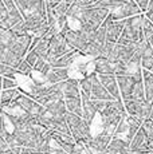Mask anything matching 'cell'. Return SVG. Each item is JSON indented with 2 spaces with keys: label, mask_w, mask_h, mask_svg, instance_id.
Returning a JSON list of instances; mask_svg holds the SVG:
<instances>
[{
  "label": "cell",
  "mask_w": 153,
  "mask_h": 154,
  "mask_svg": "<svg viewBox=\"0 0 153 154\" xmlns=\"http://www.w3.org/2000/svg\"><path fill=\"white\" fill-rule=\"evenodd\" d=\"M108 102H110V100H94V99H93L94 107H95V110H97V112H98V114H101V112L105 110V107H106Z\"/></svg>",
  "instance_id": "d6a6232c"
},
{
  "label": "cell",
  "mask_w": 153,
  "mask_h": 154,
  "mask_svg": "<svg viewBox=\"0 0 153 154\" xmlns=\"http://www.w3.org/2000/svg\"><path fill=\"white\" fill-rule=\"evenodd\" d=\"M142 129L146 133V135H148L151 140H153V119H151V118H148V119L144 121L142 123Z\"/></svg>",
  "instance_id": "4dcf8cb0"
},
{
  "label": "cell",
  "mask_w": 153,
  "mask_h": 154,
  "mask_svg": "<svg viewBox=\"0 0 153 154\" xmlns=\"http://www.w3.org/2000/svg\"><path fill=\"white\" fill-rule=\"evenodd\" d=\"M117 81H118V87H120V93H121L122 102L130 100L134 85H136V78L133 75H122V76H117Z\"/></svg>",
  "instance_id": "30bf717a"
},
{
  "label": "cell",
  "mask_w": 153,
  "mask_h": 154,
  "mask_svg": "<svg viewBox=\"0 0 153 154\" xmlns=\"http://www.w3.org/2000/svg\"><path fill=\"white\" fill-rule=\"evenodd\" d=\"M151 46H152V47H153V44H151Z\"/></svg>",
  "instance_id": "7bdbcfd3"
},
{
  "label": "cell",
  "mask_w": 153,
  "mask_h": 154,
  "mask_svg": "<svg viewBox=\"0 0 153 154\" xmlns=\"http://www.w3.org/2000/svg\"><path fill=\"white\" fill-rule=\"evenodd\" d=\"M31 154H50V153H47V152H35V150H30Z\"/></svg>",
  "instance_id": "ab89813d"
},
{
  "label": "cell",
  "mask_w": 153,
  "mask_h": 154,
  "mask_svg": "<svg viewBox=\"0 0 153 154\" xmlns=\"http://www.w3.org/2000/svg\"><path fill=\"white\" fill-rule=\"evenodd\" d=\"M142 32L144 39L149 44H153V23L144 15V24H142Z\"/></svg>",
  "instance_id": "cb8c5ba5"
},
{
  "label": "cell",
  "mask_w": 153,
  "mask_h": 154,
  "mask_svg": "<svg viewBox=\"0 0 153 154\" xmlns=\"http://www.w3.org/2000/svg\"><path fill=\"white\" fill-rule=\"evenodd\" d=\"M98 79L114 99L122 100L121 93H120V87H118V81H117L116 75H98Z\"/></svg>",
  "instance_id": "7c38bea8"
},
{
  "label": "cell",
  "mask_w": 153,
  "mask_h": 154,
  "mask_svg": "<svg viewBox=\"0 0 153 154\" xmlns=\"http://www.w3.org/2000/svg\"><path fill=\"white\" fill-rule=\"evenodd\" d=\"M66 119H67V123H69L71 135L74 137V140L76 142H83V143H86V142L93 137L92 125L87 123L82 117L71 114V112H67Z\"/></svg>",
  "instance_id": "277c9868"
},
{
  "label": "cell",
  "mask_w": 153,
  "mask_h": 154,
  "mask_svg": "<svg viewBox=\"0 0 153 154\" xmlns=\"http://www.w3.org/2000/svg\"><path fill=\"white\" fill-rule=\"evenodd\" d=\"M95 72L98 75H114V62L106 58L95 59Z\"/></svg>",
  "instance_id": "d6986e66"
},
{
  "label": "cell",
  "mask_w": 153,
  "mask_h": 154,
  "mask_svg": "<svg viewBox=\"0 0 153 154\" xmlns=\"http://www.w3.org/2000/svg\"><path fill=\"white\" fill-rule=\"evenodd\" d=\"M0 28L3 29H10V15L5 8V5L2 3V8H0Z\"/></svg>",
  "instance_id": "83f0119b"
},
{
  "label": "cell",
  "mask_w": 153,
  "mask_h": 154,
  "mask_svg": "<svg viewBox=\"0 0 153 154\" xmlns=\"http://www.w3.org/2000/svg\"><path fill=\"white\" fill-rule=\"evenodd\" d=\"M81 81L78 79H69L64 82L63 87V95L66 98H75V97H81Z\"/></svg>",
  "instance_id": "ac0fdd59"
},
{
  "label": "cell",
  "mask_w": 153,
  "mask_h": 154,
  "mask_svg": "<svg viewBox=\"0 0 153 154\" xmlns=\"http://www.w3.org/2000/svg\"><path fill=\"white\" fill-rule=\"evenodd\" d=\"M86 2H90V0H86Z\"/></svg>",
  "instance_id": "b9f144b4"
},
{
  "label": "cell",
  "mask_w": 153,
  "mask_h": 154,
  "mask_svg": "<svg viewBox=\"0 0 153 154\" xmlns=\"http://www.w3.org/2000/svg\"><path fill=\"white\" fill-rule=\"evenodd\" d=\"M130 150H133L134 153H138V154L151 153V149H149V137L146 135V133L144 131L142 127H141L140 131L136 134V137L132 140Z\"/></svg>",
  "instance_id": "8fae6325"
},
{
  "label": "cell",
  "mask_w": 153,
  "mask_h": 154,
  "mask_svg": "<svg viewBox=\"0 0 153 154\" xmlns=\"http://www.w3.org/2000/svg\"><path fill=\"white\" fill-rule=\"evenodd\" d=\"M142 76H144V87H145L146 100L153 103V72L149 70L142 69Z\"/></svg>",
  "instance_id": "44dd1931"
},
{
  "label": "cell",
  "mask_w": 153,
  "mask_h": 154,
  "mask_svg": "<svg viewBox=\"0 0 153 154\" xmlns=\"http://www.w3.org/2000/svg\"><path fill=\"white\" fill-rule=\"evenodd\" d=\"M126 24V19L125 20H120V22H113L106 27V40L110 43H117L121 36L123 28Z\"/></svg>",
  "instance_id": "2e32d148"
},
{
  "label": "cell",
  "mask_w": 153,
  "mask_h": 154,
  "mask_svg": "<svg viewBox=\"0 0 153 154\" xmlns=\"http://www.w3.org/2000/svg\"><path fill=\"white\" fill-rule=\"evenodd\" d=\"M93 87H92V99L94 100H114L109 91L102 86L98 79V74H93Z\"/></svg>",
  "instance_id": "5bb4252c"
},
{
  "label": "cell",
  "mask_w": 153,
  "mask_h": 154,
  "mask_svg": "<svg viewBox=\"0 0 153 154\" xmlns=\"http://www.w3.org/2000/svg\"><path fill=\"white\" fill-rule=\"evenodd\" d=\"M23 15L34 38H43L50 32V24L47 22L46 0H14Z\"/></svg>",
  "instance_id": "7a4b0ae2"
},
{
  "label": "cell",
  "mask_w": 153,
  "mask_h": 154,
  "mask_svg": "<svg viewBox=\"0 0 153 154\" xmlns=\"http://www.w3.org/2000/svg\"><path fill=\"white\" fill-rule=\"evenodd\" d=\"M142 24L144 15H137V16L126 19L125 28H123L117 43L125 44V46H137V44H140L144 40Z\"/></svg>",
  "instance_id": "3957f363"
},
{
  "label": "cell",
  "mask_w": 153,
  "mask_h": 154,
  "mask_svg": "<svg viewBox=\"0 0 153 154\" xmlns=\"http://www.w3.org/2000/svg\"><path fill=\"white\" fill-rule=\"evenodd\" d=\"M73 51H75V50L69 44L66 38L62 34H57L50 40V51H48V58H47V60H48L50 63H52V62H55L57 59L70 54V52H73Z\"/></svg>",
  "instance_id": "8992f818"
},
{
  "label": "cell",
  "mask_w": 153,
  "mask_h": 154,
  "mask_svg": "<svg viewBox=\"0 0 153 154\" xmlns=\"http://www.w3.org/2000/svg\"><path fill=\"white\" fill-rule=\"evenodd\" d=\"M16 70H17V74L22 76H31V74L34 72V67H32L26 59H23V60L17 64Z\"/></svg>",
  "instance_id": "4316f807"
},
{
  "label": "cell",
  "mask_w": 153,
  "mask_h": 154,
  "mask_svg": "<svg viewBox=\"0 0 153 154\" xmlns=\"http://www.w3.org/2000/svg\"><path fill=\"white\" fill-rule=\"evenodd\" d=\"M132 99H136V100L146 99V97H145V87H144V81H136V85H134V88H133V93H132Z\"/></svg>",
  "instance_id": "484cf974"
},
{
  "label": "cell",
  "mask_w": 153,
  "mask_h": 154,
  "mask_svg": "<svg viewBox=\"0 0 153 154\" xmlns=\"http://www.w3.org/2000/svg\"><path fill=\"white\" fill-rule=\"evenodd\" d=\"M51 70H52V64L50 63L47 59H43V58H40L39 62H38V63L34 66V71H35V72L42 74L43 76H46Z\"/></svg>",
  "instance_id": "d4e9b609"
},
{
  "label": "cell",
  "mask_w": 153,
  "mask_h": 154,
  "mask_svg": "<svg viewBox=\"0 0 153 154\" xmlns=\"http://www.w3.org/2000/svg\"><path fill=\"white\" fill-rule=\"evenodd\" d=\"M50 154H67L64 150H62L59 147V145L54 140L51 142V150H50Z\"/></svg>",
  "instance_id": "836d02e7"
},
{
  "label": "cell",
  "mask_w": 153,
  "mask_h": 154,
  "mask_svg": "<svg viewBox=\"0 0 153 154\" xmlns=\"http://www.w3.org/2000/svg\"><path fill=\"white\" fill-rule=\"evenodd\" d=\"M34 36H16L10 29H0V63L16 69L30 52Z\"/></svg>",
  "instance_id": "6da1fadb"
},
{
  "label": "cell",
  "mask_w": 153,
  "mask_h": 154,
  "mask_svg": "<svg viewBox=\"0 0 153 154\" xmlns=\"http://www.w3.org/2000/svg\"><path fill=\"white\" fill-rule=\"evenodd\" d=\"M146 12H153V0H151V3H149V5H148V11ZM145 12V14H146Z\"/></svg>",
  "instance_id": "74e56055"
},
{
  "label": "cell",
  "mask_w": 153,
  "mask_h": 154,
  "mask_svg": "<svg viewBox=\"0 0 153 154\" xmlns=\"http://www.w3.org/2000/svg\"><path fill=\"white\" fill-rule=\"evenodd\" d=\"M26 60H27L28 62V63H30L31 64V66L32 67H34L35 66V64H36L38 63V62H39V59H40V56L39 55H38L36 54V52H35V51H30V52H28V54L27 55H26Z\"/></svg>",
  "instance_id": "1f68e13d"
},
{
  "label": "cell",
  "mask_w": 153,
  "mask_h": 154,
  "mask_svg": "<svg viewBox=\"0 0 153 154\" xmlns=\"http://www.w3.org/2000/svg\"><path fill=\"white\" fill-rule=\"evenodd\" d=\"M2 3L5 5V8H7V11H8V15H10V26H11V28H12L15 24H17V23H20L22 20H24L23 19L22 12H20V10L17 8V5L15 4L14 0H2Z\"/></svg>",
  "instance_id": "e0dca14e"
},
{
  "label": "cell",
  "mask_w": 153,
  "mask_h": 154,
  "mask_svg": "<svg viewBox=\"0 0 153 154\" xmlns=\"http://www.w3.org/2000/svg\"><path fill=\"white\" fill-rule=\"evenodd\" d=\"M138 48V44L137 46H125V44H120L116 43L113 50V54L109 59L111 62H122V63H129L132 59L134 58Z\"/></svg>",
  "instance_id": "ba28073f"
},
{
  "label": "cell",
  "mask_w": 153,
  "mask_h": 154,
  "mask_svg": "<svg viewBox=\"0 0 153 154\" xmlns=\"http://www.w3.org/2000/svg\"><path fill=\"white\" fill-rule=\"evenodd\" d=\"M81 97H82V106H83V115H82V118H83L87 123L92 125L94 122V119L97 118V115H98V112H97L95 107H94L93 99L90 98V97H87L86 94H83L82 91H81Z\"/></svg>",
  "instance_id": "9a60e30c"
},
{
  "label": "cell",
  "mask_w": 153,
  "mask_h": 154,
  "mask_svg": "<svg viewBox=\"0 0 153 154\" xmlns=\"http://www.w3.org/2000/svg\"><path fill=\"white\" fill-rule=\"evenodd\" d=\"M0 74H2V76H7V78H12V79H16L17 76V70L14 69V67L11 66H7V64H2L0 63Z\"/></svg>",
  "instance_id": "f1b7e54d"
},
{
  "label": "cell",
  "mask_w": 153,
  "mask_h": 154,
  "mask_svg": "<svg viewBox=\"0 0 153 154\" xmlns=\"http://www.w3.org/2000/svg\"><path fill=\"white\" fill-rule=\"evenodd\" d=\"M145 16L148 17V19H149V20H151V22L153 23V12H146V14H145Z\"/></svg>",
  "instance_id": "f35d334b"
},
{
  "label": "cell",
  "mask_w": 153,
  "mask_h": 154,
  "mask_svg": "<svg viewBox=\"0 0 153 154\" xmlns=\"http://www.w3.org/2000/svg\"><path fill=\"white\" fill-rule=\"evenodd\" d=\"M76 2H78V0H62L61 3H58V4L54 7L58 19L67 17V14L70 12V10H71L73 5H74Z\"/></svg>",
  "instance_id": "7402d4cb"
},
{
  "label": "cell",
  "mask_w": 153,
  "mask_h": 154,
  "mask_svg": "<svg viewBox=\"0 0 153 154\" xmlns=\"http://www.w3.org/2000/svg\"><path fill=\"white\" fill-rule=\"evenodd\" d=\"M16 102L27 114H30L31 117H34V118H38L45 111V107H43L40 103H38L34 98L28 97L27 94H24V93H22V95L19 97V99H17Z\"/></svg>",
  "instance_id": "9c48e42d"
},
{
  "label": "cell",
  "mask_w": 153,
  "mask_h": 154,
  "mask_svg": "<svg viewBox=\"0 0 153 154\" xmlns=\"http://www.w3.org/2000/svg\"><path fill=\"white\" fill-rule=\"evenodd\" d=\"M126 109V112L129 115L134 118H138L141 121H145L148 118H151L152 114V109H153V103L148 102L146 99L142 100H136V99H130L123 102Z\"/></svg>",
  "instance_id": "52a82bcc"
},
{
  "label": "cell",
  "mask_w": 153,
  "mask_h": 154,
  "mask_svg": "<svg viewBox=\"0 0 153 154\" xmlns=\"http://www.w3.org/2000/svg\"><path fill=\"white\" fill-rule=\"evenodd\" d=\"M152 72H153V70H152Z\"/></svg>",
  "instance_id": "ee69618b"
},
{
  "label": "cell",
  "mask_w": 153,
  "mask_h": 154,
  "mask_svg": "<svg viewBox=\"0 0 153 154\" xmlns=\"http://www.w3.org/2000/svg\"><path fill=\"white\" fill-rule=\"evenodd\" d=\"M22 95V90L20 88H11V90H3L2 91V106L10 105L19 99Z\"/></svg>",
  "instance_id": "603a6c76"
},
{
  "label": "cell",
  "mask_w": 153,
  "mask_h": 154,
  "mask_svg": "<svg viewBox=\"0 0 153 154\" xmlns=\"http://www.w3.org/2000/svg\"><path fill=\"white\" fill-rule=\"evenodd\" d=\"M149 154H153V152H151V153H149Z\"/></svg>",
  "instance_id": "60d3db41"
},
{
  "label": "cell",
  "mask_w": 153,
  "mask_h": 154,
  "mask_svg": "<svg viewBox=\"0 0 153 154\" xmlns=\"http://www.w3.org/2000/svg\"><path fill=\"white\" fill-rule=\"evenodd\" d=\"M66 107L67 111L71 112V114L79 115L82 117L83 115V106H82V97H75V98H66Z\"/></svg>",
  "instance_id": "ffe728a7"
},
{
  "label": "cell",
  "mask_w": 153,
  "mask_h": 154,
  "mask_svg": "<svg viewBox=\"0 0 153 154\" xmlns=\"http://www.w3.org/2000/svg\"><path fill=\"white\" fill-rule=\"evenodd\" d=\"M61 34L66 38V40L69 42V44L73 48L76 50V51H82V50L93 40L95 32H89L83 28L71 29L69 27V24H67L66 27L62 29Z\"/></svg>",
  "instance_id": "5b68a950"
},
{
  "label": "cell",
  "mask_w": 153,
  "mask_h": 154,
  "mask_svg": "<svg viewBox=\"0 0 153 154\" xmlns=\"http://www.w3.org/2000/svg\"><path fill=\"white\" fill-rule=\"evenodd\" d=\"M2 88H3V90H11V88H19V83H17V81H16V79L7 78V76H3Z\"/></svg>",
  "instance_id": "f546056e"
},
{
  "label": "cell",
  "mask_w": 153,
  "mask_h": 154,
  "mask_svg": "<svg viewBox=\"0 0 153 154\" xmlns=\"http://www.w3.org/2000/svg\"><path fill=\"white\" fill-rule=\"evenodd\" d=\"M22 147H10L7 152H3L0 154H22Z\"/></svg>",
  "instance_id": "d590c367"
},
{
  "label": "cell",
  "mask_w": 153,
  "mask_h": 154,
  "mask_svg": "<svg viewBox=\"0 0 153 154\" xmlns=\"http://www.w3.org/2000/svg\"><path fill=\"white\" fill-rule=\"evenodd\" d=\"M134 2L137 3V5L141 8L142 12H146V11H148V5H149V3H151V0H134Z\"/></svg>",
  "instance_id": "e575fe53"
},
{
  "label": "cell",
  "mask_w": 153,
  "mask_h": 154,
  "mask_svg": "<svg viewBox=\"0 0 153 154\" xmlns=\"http://www.w3.org/2000/svg\"><path fill=\"white\" fill-rule=\"evenodd\" d=\"M61 2H62V0H46L47 4H51V5H54V7L58 4V3H61Z\"/></svg>",
  "instance_id": "8d00e7d4"
},
{
  "label": "cell",
  "mask_w": 153,
  "mask_h": 154,
  "mask_svg": "<svg viewBox=\"0 0 153 154\" xmlns=\"http://www.w3.org/2000/svg\"><path fill=\"white\" fill-rule=\"evenodd\" d=\"M141 52V67L144 70H153V47L145 39L138 44Z\"/></svg>",
  "instance_id": "4fadbf2b"
}]
</instances>
